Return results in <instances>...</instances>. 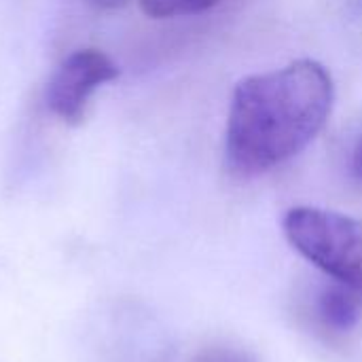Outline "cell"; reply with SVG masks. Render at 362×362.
Returning a JSON list of instances; mask_svg holds the SVG:
<instances>
[{
    "label": "cell",
    "mask_w": 362,
    "mask_h": 362,
    "mask_svg": "<svg viewBox=\"0 0 362 362\" xmlns=\"http://www.w3.org/2000/svg\"><path fill=\"white\" fill-rule=\"evenodd\" d=\"M333 102V76L316 59L242 78L227 115V165L240 176H259L286 163L322 132Z\"/></svg>",
    "instance_id": "6da1fadb"
},
{
    "label": "cell",
    "mask_w": 362,
    "mask_h": 362,
    "mask_svg": "<svg viewBox=\"0 0 362 362\" xmlns=\"http://www.w3.org/2000/svg\"><path fill=\"white\" fill-rule=\"evenodd\" d=\"M288 244L333 282L362 293V223L333 210L297 206L286 212Z\"/></svg>",
    "instance_id": "7a4b0ae2"
},
{
    "label": "cell",
    "mask_w": 362,
    "mask_h": 362,
    "mask_svg": "<svg viewBox=\"0 0 362 362\" xmlns=\"http://www.w3.org/2000/svg\"><path fill=\"white\" fill-rule=\"evenodd\" d=\"M119 72V66L100 49H78L70 53L49 81V110L68 125H81L93 91L115 81Z\"/></svg>",
    "instance_id": "3957f363"
},
{
    "label": "cell",
    "mask_w": 362,
    "mask_h": 362,
    "mask_svg": "<svg viewBox=\"0 0 362 362\" xmlns=\"http://www.w3.org/2000/svg\"><path fill=\"white\" fill-rule=\"evenodd\" d=\"M314 310L325 331L335 335L350 333L358 327L362 318V293L346 284L333 282L318 293Z\"/></svg>",
    "instance_id": "277c9868"
},
{
    "label": "cell",
    "mask_w": 362,
    "mask_h": 362,
    "mask_svg": "<svg viewBox=\"0 0 362 362\" xmlns=\"http://www.w3.org/2000/svg\"><path fill=\"white\" fill-rule=\"evenodd\" d=\"M140 8L153 19H172L204 13L221 0H138Z\"/></svg>",
    "instance_id": "5b68a950"
},
{
    "label": "cell",
    "mask_w": 362,
    "mask_h": 362,
    "mask_svg": "<svg viewBox=\"0 0 362 362\" xmlns=\"http://www.w3.org/2000/svg\"><path fill=\"white\" fill-rule=\"evenodd\" d=\"M191 362H255L246 352L235 348H206Z\"/></svg>",
    "instance_id": "8992f818"
},
{
    "label": "cell",
    "mask_w": 362,
    "mask_h": 362,
    "mask_svg": "<svg viewBox=\"0 0 362 362\" xmlns=\"http://www.w3.org/2000/svg\"><path fill=\"white\" fill-rule=\"evenodd\" d=\"M350 172H352V178L362 187V136L354 144L352 159H350Z\"/></svg>",
    "instance_id": "52a82bcc"
},
{
    "label": "cell",
    "mask_w": 362,
    "mask_h": 362,
    "mask_svg": "<svg viewBox=\"0 0 362 362\" xmlns=\"http://www.w3.org/2000/svg\"><path fill=\"white\" fill-rule=\"evenodd\" d=\"M87 2L89 6L98 8V11H115V8H121L127 4V0H83Z\"/></svg>",
    "instance_id": "ba28073f"
}]
</instances>
